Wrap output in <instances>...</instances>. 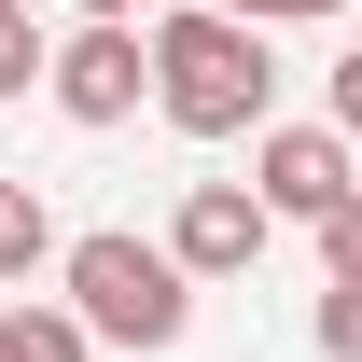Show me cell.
Wrapping results in <instances>:
<instances>
[{
    "instance_id": "1",
    "label": "cell",
    "mask_w": 362,
    "mask_h": 362,
    "mask_svg": "<svg viewBox=\"0 0 362 362\" xmlns=\"http://www.w3.org/2000/svg\"><path fill=\"white\" fill-rule=\"evenodd\" d=\"M279 98V56L251 14H223V0H195V14H168L153 28V112H168L181 139H251Z\"/></svg>"
},
{
    "instance_id": "4",
    "label": "cell",
    "mask_w": 362,
    "mask_h": 362,
    "mask_svg": "<svg viewBox=\"0 0 362 362\" xmlns=\"http://www.w3.org/2000/svg\"><path fill=\"white\" fill-rule=\"evenodd\" d=\"M349 126H251V195H265L279 223H320L334 195H349Z\"/></svg>"
},
{
    "instance_id": "13",
    "label": "cell",
    "mask_w": 362,
    "mask_h": 362,
    "mask_svg": "<svg viewBox=\"0 0 362 362\" xmlns=\"http://www.w3.org/2000/svg\"><path fill=\"white\" fill-rule=\"evenodd\" d=\"M84 14H139V0H84Z\"/></svg>"
},
{
    "instance_id": "6",
    "label": "cell",
    "mask_w": 362,
    "mask_h": 362,
    "mask_svg": "<svg viewBox=\"0 0 362 362\" xmlns=\"http://www.w3.org/2000/svg\"><path fill=\"white\" fill-rule=\"evenodd\" d=\"M84 349H98V334L70 307H0V362H84Z\"/></svg>"
},
{
    "instance_id": "5",
    "label": "cell",
    "mask_w": 362,
    "mask_h": 362,
    "mask_svg": "<svg viewBox=\"0 0 362 362\" xmlns=\"http://www.w3.org/2000/svg\"><path fill=\"white\" fill-rule=\"evenodd\" d=\"M265 195L251 181H195L181 195V223H168V251H181V279H237V265H265Z\"/></svg>"
},
{
    "instance_id": "11",
    "label": "cell",
    "mask_w": 362,
    "mask_h": 362,
    "mask_svg": "<svg viewBox=\"0 0 362 362\" xmlns=\"http://www.w3.org/2000/svg\"><path fill=\"white\" fill-rule=\"evenodd\" d=\"M334 126H349V139H362V42H349V56H334Z\"/></svg>"
},
{
    "instance_id": "10",
    "label": "cell",
    "mask_w": 362,
    "mask_h": 362,
    "mask_svg": "<svg viewBox=\"0 0 362 362\" xmlns=\"http://www.w3.org/2000/svg\"><path fill=\"white\" fill-rule=\"evenodd\" d=\"M320 251H334V279H362V181L334 195V209H320Z\"/></svg>"
},
{
    "instance_id": "8",
    "label": "cell",
    "mask_w": 362,
    "mask_h": 362,
    "mask_svg": "<svg viewBox=\"0 0 362 362\" xmlns=\"http://www.w3.org/2000/svg\"><path fill=\"white\" fill-rule=\"evenodd\" d=\"M42 70H56V42L28 28V0H0V98H28Z\"/></svg>"
},
{
    "instance_id": "7",
    "label": "cell",
    "mask_w": 362,
    "mask_h": 362,
    "mask_svg": "<svg viewBox=\"0 0 362 362\" xmlns=\"http://www.w3.org/2000/svg\"><path fill=\"white\" fill-rule=\"evenodd\" d=\"M56 251V209H42V181H0V279H28Z\"/></svg>"
},
{
    "instance_id": "12",
    "label": "cell",
    "mask_w": 362,
    "mask_h": 362,
    "mask_svg": "<svg viewBox=\"0 0 362 362\" xmlns=\"http://www.w3.org/2000/svg\"><path fill=\"white\" fill-rule=\"evenodd\" d=\"M223 14H251V28H279V14H349V0H223Z\"/></svg>"
},
{
    "instance_id": "9",
    "label": "cell",
    "mask_w": 362,
    "mask_h": 362,
    "mask_svg": "<svg viewBox=\"0 0 362 362\" xmlns=\"http://www.w3.org/2000/svg\"><path fill=\"white\" fill-rule=\"evenodd\" d=\"M320 362H362V279L320 293Z\"/></svg>"
},
{
    "instance_id": "2",
    "label": "cell",
    "mask_w": 362,
    "mask_h": 362,
    "mask_svg": "<svg viewBox=\"0 0 362 362\" xmlns=\"http://www.w3.org/2000/svg\"><path fill=\"white\" fill-rule=\"evenodd\" d=\"M70 320H84V334H112V349H181L195 279H181V251H153V237H126V223H98V237H70Z\"/></svg>"
},
{
    "instance_id": "3",
    "label": "cell",
    "mask_w": 362,
    "mask_h": 362,
    "mask_svg": "<svg viewBox=\"0 0 362 362\" xmlns=\"http://www.w3.org/2000/svg\"><path fill=\"white\" fill-rule=\"evenodd\" d=\"M56 112H70V126H126L139 112V84H153V42H139L126 14H84V28H70V42H56Z\"/></svg>"
}]
</instances>
